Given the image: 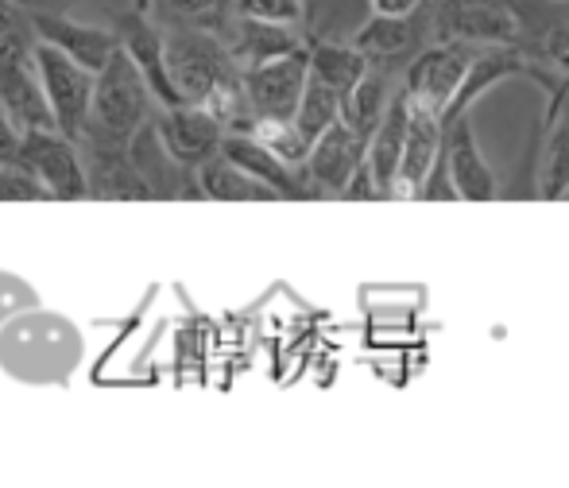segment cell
<instances>
[{
    "instance_id": "1",
    "label": "cell",
    "mask_w": 569,
    "mask_h": 488,
    "mask_svg": "<svg viewBox=\"0 0 569 488\" xmlns=\"http://www.w3.org/2000/svg\"><path fill=\"white\" fill-rule=\"evenodd\" d=\"M163 54L182 106L206 109L226 132H248L252 113L244 101L240 67L229 54L226 39L210 36V31L171 28L163 31Z\"/></svg>"
},
{
    "instance_id": "2",
    "label": "cell",
    "mask_w": 569,
    "mask_h": 488,
    "mask_svg": "<svg viewBox=\"0 0 569 488\" xmlns=\"http://www.w3.org/2000/svg\"><path fill=\"white\" fill-rule=\"evenodd\" d=\"M78 357H82V333L51 310L31 307L28 315L16 310L0 326V365L16 380H67Z\"/></svg>"
},
{
    "instance_id": "3",
    "label": "cell",
    "mask_w": 569,
    "mask_h": 488,
    "mask_svg": "<svg viewBox=\"0 0 569 488\" xmlns=\"http://www.w3.org/2000/svg\"><path fill=\"white\" fill-rule=\"evenodd\" d=\"M156 113L143 74L132 67L124 51L109 54L106 67L93 74V98H90V121H86L82 143H109V148H128L132 136Z\"/></svg>"
},
{
    "instance_id": "4",
    "label": "cell",
    "mask_w": 569,
    "mask_h": 488,
    "mask_svg": "<svg viewBox=\"0 0 569 488\" xmlns=\"http://www.w3.org/2000/svg\"><path fill=\"white\" fill-rule=\"evenodd\" d=\"M435 43L523 47L527 20L516 0H430L427 20Z\"/></svg>"
},
{
    "instance_id": "5",
    "label": "cell",
    "mask_w": 569,
    "mask_h": 488,
    "mask_svg": "<svg viewBox=\"0 0 569 488\" xmlns=\"http://www.w3.org/2000/svg\"><path fill=\"white\" fill-rule=\"evenodd\" d=\"M31 62H36V74H39V86H43L47 106H51L54 132L82 143L86 121H90L93 74L86 67H78L74 59H67L59 47L39 43V39L31 43Z\"/></svg>"
},
{
    "instance_id": "6",
    "label": "cell",
    "mask_w": 569,
    "mask_h": 488,
    "mask_svg": "<svg viewBox=\"0 0 569 488\" xmlns=\"http://www.w3.org/2000/svg\"><path fill=\"white\" fill-rule=\"evenodd\" d=\"M23 167L43 182L47 198L59 202H82L90 198V179H86V159L74 140H67L54 128H31L20 132V151H16Z\"/></svg>"
},
{
    "instance_id": "7",
    "label": "cell",
    "mask_w": 569,
    "mask_h": 488,
    "mask_svg": "<svg viewBox=\"0 0 569 488\" xmlns=\"http://www.w3.org/2000/svg\"><path fill=\"white\" fill-rule=\"evenodd\" d=\"M307 78H310L307 47L283 54V59H271V62H260V67L240 70L252 121H291L295 109H299Z\"/></svg>"
},
{
    "instance_id": "8",
    "label": "cell",
    "mask_w": 569,
    "mask_h": 488,
    "mask_svg": "<svg viewBox=\"0 0 569 488\" xmlns=\"http://www.w3.org/2000/svg\"><path fill=\"white\" fill-rule=\"evenodd\" d=\"M36 39H0V109L20 132L31 128H54L51 106L39 86L36 62H31Z\"/></svg>"
},
{
    "instance_id": "9",
    "label": "cell",
    "mask_w": 569,
    "mask_h": 488,
    "mask_svg": "<svg viewBox=\"0 0 569 488\" xmlns=\"http://www.w3.org/2000/svg\"><path fill=\"white\" fill-rule=\"evenodd\" d=\"M480 47H465V43H430L422 47L419 54L411 59L403 74V93L411 106L430 109V113L442 117L450 109L457 86H461L465 70H469L472 54Z\"/></svg>"
},
{
    "instance_id": "10",
    "label": "cell",
    "mask_w": 569,
    "mask_h": 488,
    "mask_svg": "<svg viewBox=\"0 0 569 488\" xmlns=\"http://www.w3.org/2000/svg\"><path fill=\"white\" fill-rule=\"evenodd\" d=\"M151 132L163 143L167 159H171L174 167L194 171L202 159H210L213 151L221 148L226 128L198 106H156V113H151Z\"/></svg>"
},
{
    "instance_id": "11",
    "label": "cell",
    "mask_w": 569,
    "mask_h": 488,
    "mask_svg": "<svg viewBox=\"0 0 569 488\" xmlns=\"http://www.w3.org/2000/svg\"><path fill=\"white\" fill-rule=\"evenodd\" d=\"M113 23H117L113 36H117L120 51H124L128 59H132V67L143 74V82H148L156 106H182L179 90H174L171 74H167L163 31L148 20V12H136V8H128V12H120Z\"/></svg>"
},
{
    "instance_id": "12",
    "label": "cell",
    "mask_w": 569,
    "mask_h": 488,
    "mask_svg": "<svg viewBox=\"0 0 569 488\" xmlns=\"http://www.w3.org/2000/svg\"><path fill=\"white\" fill-rule=\"evenodd\" d=\"M438 156H442L457 198H465V202H492L496 175H492V167L485 163V156H480L469 113H457L442 121V151H438Z\"/></svg>"
},
{
    "instance_id": "13",
    "label": "cell",
    "mask_w": 569,
    "mask_h": 488,
    "mask_svg": "<svg viewBox=\"0 0 569 488\" xmlns=\"http://www.w3.org/2000/svg\"><path fill=\"white\" fill-rule=\"evenodd\" d=\"M31 36L39 43L59 47L67 59H74L78 67H86L90 74H98L109 62V54L117 51V36L106 28H93V23H78L67 12H54V8H28Z\"/></svg>"
},
{
    "instance_id": "14",
    "label": "cell",
    "mask_w": 569,
    "mask_h": 488,
    "mask_svg": "<svg viewBox=\"0 0 569 488\" xmlns=\"http://www.w3.org/2000/svg\"><path fill=\"white\" fill-rule=\"evenodd\" d=\"M365 163V143L349 132L341 121H333L318 136L315 143L307 148V159H302V179L310 182L315 195H338L349 187L352 171Z\"/></svg>"
},
{
    "instance_id": "15",
    "label": "cell",
    "mask_w": 569,
    "mask_h": 488,
    "mask_svg": "<svg viewBox=\"0 0 569 488\" xmlns=\"http://www.w3.org/2000/svg\"><path fill=\"white\" fill-rule=\"evenodd\" d=\"M438 151H442V117L407 101V136L403 156H399L396 167V182H391V198H419Z\"/></svg>"
},
{
    "instance_id": "16",
    "label": "cell",
    "mask_w": 569,
    "mask_h": 488,
    "mask_svg": "<svg viewBox=\"0 0 569 488\" xmlns=\"http://www.w3.org/2000/svg\"><path fill=\"white\" fill-rule=\"evenodd\" d=\"M221 156L229 159L232 167H240L244 175H252L256 182H263L268 190H276L279 198H315L310 182L302 179L299 167L283 163L271 148H263L252 132H226L221 136Z\"/></svg>"
},
{
    "instance_id": "17",
    "label": "cell",
    "mask_w": 569,
    "mask_h": 488,
    "mask_svg": "<svg viewBox=\"0 0 569 488\" xmlns=\"http://www.w3.org/2000/svg\"><path fill=\"white\" fill-rule=\"evenodd\" d=\"M229 54L237 59L240 70L260 67V62L283 59V54L307 47V31H295L291 23H271V20H252V16H237L226 36Z\"/></svg>"
},
{
    "instance_id": "18",
    "label": "cell",
    "mask_w": 569,
    "mask_h": 488,
    "mask_svg": "<svg viewBox=\"0 0 569 488\" xmlns=\"http://www.w3.org/2000/svg\"><path fill=\"white\" fill-rule=\"evenodd\" d=\"M86 148H90V163H86L90 198H140V202L159 198L128 148H109V143H86Z\"/></svg>"
},
{
    "instance_id": "19",
    "label": "cell",
    "mask_w": 569,
    "mask_h": 488,
    "mask_svg": "<svg viewBox=\"0 0 569 488\" xmlns=\"http://www.w3.org/2000/svg\"><path fill=\"white\" fill-rule=\"evenodd\" d=\"M403 136H407V98L403 86L391 90V101L383 109L380 125H376L372 140L365 148V167L372 175V187L380 198H391V182H396V167L403 156Z\"/></svg>"
},
{
    "instance_id": "20",
    "label": "cell",
    "mask_w": 569,
    "mask_h": 488,
    "mask_svg": "<svg viewBox=\"0 0 569 488\" xmlns=\"http://www.w3.org/2000/svg\"><path fill=\"white\" fill-rule=\"evenodd\" d=\"M391 90H396V86H391L388 70H380L372 62V67L365 70V78H360V82L352 86V90L341 98L338 121L349 128V132L357 136V140L365 143V148H368V140H372L376 125H380L383 109H388Z\"/></svg>"
},
{
    "instance_id": "21",
    "label": "cell",
    "mask_w": 569,
    "mask_h": 488,
    "mask_svg": "<svg viewBox=\"0 0 569 488\" xmlns=\"http://www.w3.org/2000/svg\"><path fill=\"white\" fill-rule=\"evenodd\" d=\"M419 36H422L419 12L415 16H376L372 12V20L360 23L349 43L357 47L368 62H391L411 51V47L419 43Z\"/></svg>"
},
{
    "instance_id": "22",
    "label": "cell",
    "mask_w": 569,
    "mask_h": 488,
    "mask_svg": "<svg viewBox=\"0 0 569 488\" xmlns=\"http://www.w3.org/2000/svg\"><path fill=\"white\" fill-rule=\"evenodd\" d=\"M194 187L202 198L213 202H279L276 190H268L263 182H256L252 175H244L240 167H232L221 151H213L210 159L194 167Z\"/></svg>"
},
{
    "instance_id": "23",
    "label": "cell",
    "mask_w": 569,
    "mask_h": 488,
    "mask_svg": "<svg viewBox=\"0 0 569 488\" xmlns=\"http://www.w3.org/2000/svg\"><path fill=\"white\" fill-rule=\"evenodd\" d=\"M307 59H310V74L330 86L338 98H345L365 78V70L372 67L352 43H333V39H315V36H307Z\"/></svg>"
},
{
    "instance_id": "24",
    "label": "cell",
    "mask_w": 569,
    "mask_h": 488,
    "mask_svg": "<svg viewBox=\"0 0 569 488\" xmlns=\"http://www.w3.org/2000/svg\"><path fill=\"white\" fill-rule=\"evenodd\" d=\"M148 12H159L174 28L190 31H210V36L226 39L232 20H237V8L232 0H151Z\"/></svg>"
},
{
    "instance_id": "25",
    "label": "cell",
    "mask_w": 569,
    "mask_h": 488,
    "mask_svg": "<svg viewBox=\"0 0 569 488\" xmlns=\"http://www.w3.org/2000/svg\"><path fill=\"white\" fill-rule=\"evenodd\" d=\"M547 148H542V159H539V198L555 202V198H566L569 195V113L562 109L558 117L547 121Z\"/></svg>"
},
{
    "instance_id": "26",
    "label": "cell",
    "mask_w": 569,
    "mask_h": 488,
    "mask_svg": "<svg viewBox=\"0 0 569 488\" xmlns=\"http://www.w3.org/2000/svg\"><path fill=\"white\" fill-rule=\"evenodd\" d=\"M338 109H341V98L330 90L326 82H318L315 74L307 78V86H302V98H299V109H295V117H291V125H295V132H299V140L307 143H315L318 136L326 132L333 121H338Z\"/></svg>"
},
{
    "instance_id": "27",
    "label": "cell",
    "mask_w": 569,
    "mask_h": 488,
    "mask_svg": "<svg viewBox=\"0 0 569 488\" xmlns=\"http://www.w3.org/2000/svg\"><path fill=\"white\" fill-rule=\"evenodd\" d=\"M0 202H47V190L20 159L0 167Z\"/></svg>"
},
{
    "instance_id": "28",
    "label": "cell",
    "mask_w": 569,
    "mask_h": 488,
    "mask_svg": "<svg viewBox=\"0 0 569 488\" xmlns=\"http://www.w3.org/2000/svg\"><path fill=\"white\" fill-rule=\"evenodd\" d=\"M237 16H252V20H271V23H302V0H232Z\"/></svg>"
},
{
    "instance_id": "29",
    "label": "cell",
    "mask_w": 569,
    "mask_h": 488,
    "mask_svg": "<svg viewBox=\"0 0 569 488\" xmlns=\"http://www.w3.org/2000/svg\"><path fill=\"white\" fill-rule=\"evenodd\" d=\"M23 307H39L36 291H31L23 279L4 276V271H0V326H4L8 318H12L16 310H23Z\"/></svg>"
},
{
    "instance_id": "30",
    "label": "cell",
    "mask_w": 569,
    "mask_h": 488,
    "mask_svg": "<svg viewBox=\"0 0 569 488\" xmlns=\"http://www.w3.org/2000/svg\"><path fill=\"white\" fill-rule=\"evenodd\" d=\"M0 39H36L31 36L28 8L20 0H0Z\"/></svg>"
},
{
    "instance_id": "31",
    "label": "cell",
    "mask_w": 569,
    "mask_h": 488,
    "mask_svg": "<svg viewBox=\"0 0 569 488\" xmlns=\"http://www.w3.org/2000/svg\"><path fill=\"white\" fill-rule=\"evenodd\" d=\"M16 151H20V128L8 121V113L0 109V167L12 163Z\"/></svg>"
},
{
    "instance_id": "32",
    "label": "cell",
    "mask_w": 569,
    "mask_h": 488,
    "mask_svg": "<svg viewBox=\"0 0 569 488\" xmlns=\"http://www.w3.org/2000/svg\"><path fill=\"white\" fill-rule=\"evenodd\" d=\"M368 4H372L376 16H415L422 12L427 0H368Z\"/></svg>"
},
{
    "instance_id": "33",
    "label": "cell",
    "mask_w": 569,
    "mask_h": 488,
    "mask_svg": "<svg viewBox=\"0 0 569 488\" xmlns=\"http://www.w3.org/2000/svg\"><path fill=\"white\" fill-rule=\"evenodd\" d=\"M326 0H302V31L315 36V23H318V12H322Z\"/></svg>"
},
{
    "instance_id": "34",
    "label": "cell",
    "mask_w": 569,
    "mask_h": 488,
    "mask_svg": "<svg viewBox=\"0 0 569 488\" xmlns=\"http://www.w3.org/2000/svg\"><path fill=\"white\" fill-rule=\"evenodd\" d=\"M132 8H136V12H148V8H151V0H132Z\"/></svg>"
},
{
    "instance_id": "35",
    "label": "cell",
    "mask_w": 569,
    "mask_h": 488,
    "mask_svg": "<svg viewBox=\"0 0 569 488\" xmlns=\"http://www.w3.org/2000/svg\"><path fill=\"white\" fill-rule=\"evenodd\" d=\"M566 113H569V90H566Z\"/></svg>"
}]
</instances>
